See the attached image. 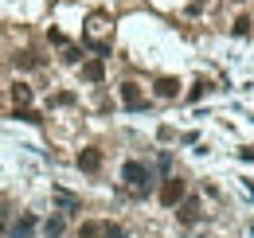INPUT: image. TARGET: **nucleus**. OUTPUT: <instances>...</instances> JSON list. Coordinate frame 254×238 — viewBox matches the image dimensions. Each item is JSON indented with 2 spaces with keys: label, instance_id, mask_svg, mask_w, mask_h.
I'll list each match as a JSON object with an SVG mask.
<instances>
[{
  "label": "nucleus",
  "instance_id": "5",
  "mask_svg": "<svg viewBox=\"0 0 254 238\" xmlns=\"http://www.w3.org/2000/svg\"><path fill=\"white\" fill-rule=\"evenodd\" d=\"M78 168H82V172H98V168H102V152L98 149H82L78 152Z\"/></svg>",
  "mask_w": 254,
  "mask_h": 238
},
{
  "label": "nucleus",
  "instance_id": "6",
  "mask_svg": "<svg viewBox=\"0 0 254 238\" xmlns=\"http://www.w3.org/2000/svg\"><path fill=\"white\" fill-rule=\"evenodd\" d=\"M78 238H106V223H98V219H86V223L78 227Z\"/></svg>",
  "mask_w": 254,
  "mask_h": 238
},
{
  "label": "nucleus",
  "instance_id": "15",
  "mask_svg": "<svg viewBox=\"0 0 254 238\" xmlns=\"http://www.w3.org/2000/svg\"><path fill=\"white\" fill-rule=\"evenodd\" d=\"M78 59H82V51H78V47H66V51H63V62H78Z\"/></svg>",
  "mask_w": 254,
  "mask_h": 238
},
{
  "label": "nucleus",
  "instance_id": "7",
  "mask_svg": "<svg viewBox=\"0 0 254 238\" xmlns=\"http://www.w3.org/2000/svg\"><path fill=\"white\" fill-rule=\"evenodd\" d=\"M176 94H180V82H176V78H157V98L168 102V98H176Z\"/></svg>",
  "mask_w": 254,
  "mask_h": 238
},
{
  "label": "nucleus",
  "instance_id": "13",
  "mask_svg": "<svg viewBox=\"0 0 254 238\" xmlns=\"http://www.w3.org/2000/svg\"><path fill=\"white\" fill-rule=\"evenodd\" d=\"M32 227H35V219H32V215H24V219L12 227V235H16V238H28V231H32Z\"/></svg>",
  "mask_w": 254,
  "mask_h": 238
},
{
  "label": "nucleus",
  "instance_id": "12",
  "mask_svg": "<svg viewBox=\"0 0 254 238\" xmlns=\"http://www.w3.org/2000/svg\"><path fill=\"white\" fill-rule=\"evenodd\" d=\"M16 118L28 121V125H39V121H43V118H39V114L32 110V106H16Z\"/></svg>",
  "mask_w": 254,
  "mask_h": 238
},
{
  "label": "nucleus",
  "instance_id": "11",
  "mask_svg": "<svg viewBox=\"0 0 254 238\" xmlns=\"http://www.w3.org/2000/svg\"><path fill=\"white\" fill-rule=\"evenodd\" d=\"M12 62H16V66H24V70H32V66H39V59H35L32 51H16V55H12Z\"/></svg>",
  "mask_w": 254,
  "mask_h": 238
},
{
  "label": "nucleus",
  "instance_id": "17",
  "mask_svg": "<svg viewBox=\"0 0 254 238\" xmlns=\"http://www.w3.org/2000/svg\"><path fill=\"white\" fill-rule=\"evenodd\" d=\"M203 86H207V82H195V86L188 90V98H191V102H195V98H203Z\"/></svg>",
  "mask_w": 254,
  "mask_h": 238
},
{
  "label": "nucleus",
  "instance_id": "4",
  "mask_svg": "<svg viewBox=\"0 0 254 238\" xmlns=\"http://www.w3.org/2000/svg\"><path fill=\"white\" fill-rule=\"evenodd\" d=\"M102 78H106V62L102 59L82 62V82H102Z\"/></svg>",
  "mask_w": 254,
  "mask_h": 238
},
{
  "label": "nucleus",
  "instance_id": "8",
  "mask_svg": "<svg viewBox=\"0 0 254 238\" xmlns=\"http://www.w3.org/2000/svg\"><path fill=\"white\" fill-rule=\"evenodd\" d=\"M195 219H199V199H195V195H191V199H184V207H180V223H195Z\"/></svg>",
  "mask_w": 254,
  "mask_h": 238
},
{
  "label": "nucleus",
  "instance_id": "14",
  "mask_svg": "<svg viewBox=\"0 0 254 238\" xmlns=\"http://www.w3.org/2000/svg\"><path fill=\"white\" fill-rule=\"evenodd\" d=\"M235 35H251V20H247V16H239V20H235Z\"/></svg>",
  "mask_w": 254,
  "mask_h": 238
},
{
  "label": "nucleus",
  "instance_id": "2",
  "mask_svg": "<svg viewBox=\"0 0 254 238\" xmlns=\"http://www.w3.org/2000/svg\"><path fill=\"white\" fill-rule=\"evenodd\" d=\"M184 191H188L184 179H180V176H168L164 183H160V203H164V207H176V203L184 199Z\"/></svg>",
  "mask_w": 254,
  "mask_h": 238
},
{
  "label": "nucleus",
  "instance_id": "1",
  "mask_svg": "<svg viewBox=\"0 0 254 238\" xmlns=\"http://www.w3.org/2000/svg\"><path fill=\"white\" fill-rule=\"evenodd\" d=\"M122 179H126V183L137 191V195H145V191H149V183H153V168H149L145 160H126Z\"/></svg>",
  "mask_w": 254,
  "mask_h": 238
},
{
  "label": "nucleus",
  "instance_id": "9",
  "mask_svg": "<svg viewBox=\"0 0 254 238\" xmlns=\"http://www.w3.org/2000/svg\"><path fill=\"white\" fill-rule=\"evenodd\" d=\"M12 102H16V106H28V102H32V86H28V82H16V86H12Z\"/></svg>",
  "mask_w": 254,
  "mask_h": 238
},
{
  "label": "nucleus",
  "instance_id": "3",
  "mask_svg": "<svg viewBox=\"0 0 254 238\" xmlns=\"http://www.w3.org/2000/svg\"><path fill=\"white\" fill-rule=\"evenodd\" d=\"M122 106H126V110H141V106H145V94H141L137 82H122Z\"/></svg>",
  "mask_w": 254,
  "mask_h": 238
},
{
  "label": "nucleus",
  "instance_id": "16",
  "mask_svg": "<svg viewBox=\"0 0 254 238\" xmlns=\"http://www.w3.org/2000/svg\"><path fill=\"white\" fill-rule=\"evenodd\" d=\"M106 238H126V231H122V227H114V223H106Z\"/></svg>",
  "mask_w": 254,
  "mask_h": 238
},
{
  "label": "nucleus",
  "instance_id": "19",
  "mask_svg": "<svg viewBox=\"0 0 254 238\" xmlns=\"http://www.w3.org/2000/svg\"><path fill=\"white\" fill-rule=\"evenodd\" d=\"M195 4H207V0H195Z\"/></svg>",
  "mask_w": 254,
  "mask_h": 238
},
{
  "label": "nucleus",
  "instance_id": "18",
  "mask_svg": "<svg viewBox=\"0 0 254 238\" xmlns=\"http://www.w3.org/2000/svg\"><path fill=\"white\" fill-rule=\"evenodd\" d=\"M0 235H4V223H0Z\"/></svg>",
  "mask_w": 254,
  "mask_h": 238
},
{
  "label": "nucleus",
  "instance_id": "20",
  "mask_svg": "<svg viewBox=\"0 0 254 238\" xmlns=\"http://www.w3.org/2000/svg\"><path fill=\"white\" fill-rule=\"evenodd\" d=\"M251 24H254V20H251ZM251 31H254V28H251Z\"/></svg>",
  "mask_w": 254,
  "mask_h": 238
},
{
  "label": "nucleus",
  "instance_id": "10",
  "mask_svg": "<svg viewBox=\"0 0 254 238\" xmlns=\"http://www.w3.org/2000/svg\"><path fill=\"white\" fill-rule=\"evenodd\" d=\"M43 231H47V238H63V231H66L63 215H55V219H47V223H43Z\"/></svg>",
  "mask_w": 254,
  "mask_h": 238
},
{
  "label": "nucleus",
  "instance_id": "21",
  "mask_svg": "<svg viewBox=\"0 0 254 238\" xmlns=\"http://www.w3.org/2000/svg\"><path fill=\"white\" fill-rule=\"evenodd\" d=\"M239 4H243V0H239Z\"/></svg>",
  "mask_w": 254,
  "mask_h": 238
}]
</instances>
